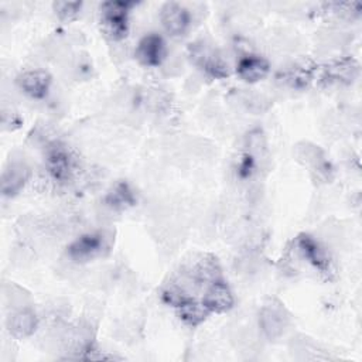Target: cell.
Masks as SVG:
<instances>
[{"label":"cell","instance_id":"7c38bea8","mask_svg":"<svg viewBox=\"0 0 362 362\" xmlns=\"http://www.w3.org/2000/svg\"><path fill=\"white\" fill-rule=\"evenodd\" d=\"M52 78L44 69H28L17 76L18 88L33 99H44L51 86Z\"/></svg>","mask_w":362,"mask_h":362},{"label":"cell","instance_id":"7a4b0ae2","mask_svg":"<svg viewBox=\"0 0 362 362\" xmlns=\"http://www.w3.org/2000/svg\"><path fill=\"white\" fill-rule=\"evenodd\" d=\"M189 57L206 75L215 79H223L229 75L228 64L221 55L204 42H194L189 45Z\"/></svg>","mask_w":362,"mask_h":362},{"label":"cell","instance_id":"4fadbf2b","mask_svg":"<svg viewBox=\"0 0 362 362\" xmlns=\"http://www.w3.org/2000/svg\"><path fill=\"white\" fill-rule=\"evenodd\" d=\"M31 177L30 167L23 161H11L1 174V194L4 197L17 195Z\"/></svg>","mask_w":362,"mask_h":362},{"label":"cell","instance_id":"ac0fdd59","mask_svg":"<svg viewBox=\"0 0 362 362\" xmlns=\"http://www.w3.org/2000/svg\"><path fill=\"white\" fill-rule=\"evenodd\" d=\"M82 8V1H66L58 0L52 3V10L55 11L57 17L62 21H72L75 20Z\"/></svg>","mask_w":362,"mask_h":362},{"label":"cell","instance_id":"5bb4252c","mask_svg":"<svg viewBox=\"0 0 362 362\" xmlns=\"http://www.w3.org/2000/svg\"><path fill=\"white\" fill-rule=\"evenodd\" d=\"M269 72H270V64L262 55L249 54L242 57L236 64L238 76L247 83H256L264 79L269 75Z\"/></svg>","mask_w":362,"mask_h":362},{"label":"cell","instance_id":"ba28073f","mask_svg":"<svg viewBox=\"0 0 362 362\" xmlns=\"http://www.w3.org/2000/svg\"><path fill=\"white\" fill-rule=\"evenodd\" d=\"M359 75V64L352 57H342L328 62L321 72V81L325 85L339 83L351 85Z\"/></svg>","mask_w":362,"mask_h":362},{"label":"cell","instance_id":"52a82bcc","mask_svg":"<svg viewBox=\"0 0 362 362\" xmlns=\"http://www.w3.org/2000/svg\"><path fill=\"white\" fill-rule=\"evenodd\" d=\"M136 59L148 68L161 65L167 57V45L164 38L157 33L146 34L137 44L134 51Z\"/></svg>","mask_w":362,"mask_h":362},{"label":"cell","instance_id":"8992f818","mask_svg":"<svg viewBox=\"0 0 362 362\" xmlns=\"http://www.w3.org/2000/svg\"><path fill=\"white\" fill-rule=\"evenodd\" d=\"M317 65L310 58H301L277 74V79L293 89H305L314 81Z\"/></svg>","mask_w":362,"mask_h":362},{"label":"cell","instance_id":"30bf717a","mask_svg":"<svg viewBox=\"0 0 362 362\" xmlns=\"http://www.w3.org/2000/svg\"><path fill=\"white\" fill-rule=\"evenodd\" d=\"M297 250L301 256L320 273L328 274L331 272V260L327 250L308 233H301L296 238Z\"/></svg>","mask_w":362,"mask_h":362},{"label":"cell","instance_id":"5b68a950","mask_svg":"<svg viewBox=\"0 0 362 362\" xmlns=\"http://www.w3.org/2000/svg\"><path fill=\"white\" fill-rule=\"evenodd\" d=\"M45 167L55 181L61 184L68 182L74 171L72 156L64 144L55 141L47 148Z\"/></svg>","mask_w":362,"mask_h":362},{"label":"cell","instance_id":"9a60e30c","mask_svg":"<svg viewBox=\"0 0 362 362\" xmlns=\"http://www.w3.org/2000/svg\"><path fill=\"white\" fill-rule=\"evenodd\" d=\"M38 325L35 313L31 308H23L13 313L7 320L8 332L17 339H24L31 337Z\"/></svg>","mask_w":362,"mask_h":362},{"label":"cell","instance_id":"8fae6325","mask_svg":"<svg viewBox=\"0 0 362 362\" xmlns=\"http://www.w3.org/2000/svg\"><path fill=\"white\" fill-rule=\"evenodd\" d=\"M201 303L209 311V314H221L229 311L233 307L235 300L229 286L222 279H216L209 283Z\"/></svg>","mask_w":362,"mask_h":362},{"label":"cell","instance_id":"6da1fadb","mask_svg":"<svg viewBox=\"0 0 362 362\" xmlns=\"http://www.w3.org/2000/svg\"><path fill=\"white\" fill-rule=\"evenodd\" d=\"M134 6L129 0H107L100 4V27L109 40L122 41L127 37L129 14Z\"/></svg>","mask_w":362,"mask_h":362},{"label":"cell","instance_id":"9c48e42d","mask_svg":"<svg viewBox=\"0 0 362 362\" xmlns=\"http://www.w3.org/2000/svg\"><path fill=\"white\" fill-rule=\"evenodd\" d=\"M160 20L164 30L171 37H182L191 25V14L188 8L175 1L163 4L160 10Z\"/></svg>","mask_w":362,"mask_h":362},{"label":"cell","instance_id":"277c9868","mask_svg":"<svg viewBox=\"0 0 362 362\" xmlns=\"http://www.w3.org/2000/svg\"><path fill=\"white\" fill-rule=\"evenodd\" d=\"M106 249V239L102 232H89L76 238L66 247V255L74 262H89L102 255Z\"/></svg>","mask_w":362,"mask_h":362},{"label":"cell","instance_id":"e0dca14e","mask_svg":"<svg viewBox=\"0 0 362 362\" xmlns=\"http://www.w3.org/2000/svg\"><path fill=\"white\" fill-rule=\"evenodd\" d=\"M175 308H177V314H178L180 320L189 327L199 325L209 315V311L204 307V304L195 301L192 297H188L185 301H182Z\"/></svg>","mask_w":362,"mask_h":362},{"label":"cell","instance_id":"3957f363","mask_svg":"<svg viewBox=\"0 0 362 362\" xmlns=\"http://www.w3.org/2000/svg\"><path fill=\"white\" fill-rule=\"evenodd\" d=\"M288 324V314L284 305L277 300H269L259 313V325L269 339H276L283 335Z\"/></svg>","mask_w":362,"mask_h":362},{"label":"cell","instance_id":"2e32d148","mask_svg":"<svg viewBox=\"0 0 362 362\" xmlns=\"http://www.w3.org/2000/svg\"><path fill=\"white\" fill-rule=\"evenodd\" d=\"M103 202L113 211H124L134 206L137 199L132 187L126 181H119L107 191Z\"/></svg>","mask_w":362,"mask_h":362}]
</instances>
